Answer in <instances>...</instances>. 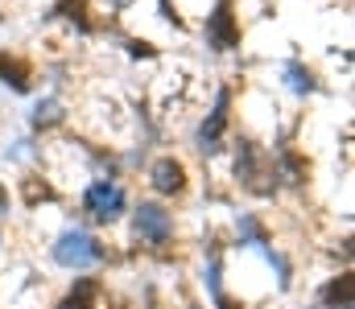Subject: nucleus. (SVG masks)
Instances as JSON below:
<instances>
[{
	"instance_id": "1",
	"label": "nucleus",
	"mask_w": 355,
	"mask_h": 309,
	"mask_svg": "<svg viewBox=\"0 0 355 309\" xmlns=\"http://www.w3.org/2000/svg\"><path fill=\"white\" fill-rule=\"evenodd\" d=\"M50 260L58 264V268H67V272H87V268H99L103 260H107V247L83 231V227H67L54 243H50Z\"/></svg>"
},
{
	"instance_id": "2",
	"label": "nucleus",
	"mask_w": 355,
	"mask_h": 309,
	"mask_svg": "<svg viewBox=\"0 0 355 309\" xmlns=\"http://www.w3.org/2000/svg\"><path fill=\"white\" fill-rule=\"evenodd\" d=\"M83 210H87L99 227H112L128 210V190L116 178H95L87 190H83Z\"/></svg>"
},
{
	"instance_id": "3",
	"label": "nucleus",
	"mask_w": 355,
	"mask_h": 309,
	"mask_svg": "<svg viewBox=\"0 0 355 309\" xmlns=\"http://www.w3.org/2000/svg\"><path fill=\"white\" fill-rule=\"evenodd\" d=\"M202 37H207V46H211L215 54L240 50V21H236V4H232V0H215V8L207 12Z\"/></svg>"
},
{
	"instance_id": "4",
	"label": "nucleus",
	"mask_w": 355,
	"mask_h": 309,
	"mask_svg": "<svg viewBox=\"0 0 355 309\" xmlns=\"http://www.w3.org/2000/svg\"><path fill=\"white\" fill-rule=\"evenodd\" d=\"M132 231H137L141 243L166 247V243L174 239V214H170L162 203H141L137 210H132Z\"/></svg>"
},
{
	"instance_id": "5",
	"label": "nucleus",
	"mask_w": 355,
	"mask_h": 309,
	"mask_svg": "<svg viewBox=\"0 0 355 309\" xmlns=\"http://www.w3.org/2000/svg\"><path fill=\"white\" fill-rule=\"evenodd\" d=\"M227 120H232V91L223 87L219 95H215V107H211V115L198 124V132H194V149L202 153V157H215L219 149H223V132H227Z\"/></svg>"
},
{
	"instance_id": "6",
	"label": "nucleus",
	"mask_w": 355,
	"mask_h": 309,
	"mask_svg": "<svg viewBox=\"0 0 355 309\" xmlns=\"http://www.w3.org/2000/svg\"><path fill=\"white\" fill-rule=\"evenodd\" d=\"M149 186L157 190V194H182L186 190V165L178 161V157H157L153 165H149Z\"/></svg>"
},
{
	"instance_id": "7",
	"label": "nucleus",
	"mask_w": 355,
	"mask_h": 309,
	"mask_svg": "<svg viewBox=\"0 0 355 309\" xmlns=\"http://www.w3.org/2000/svg\"><path fill=\"white\" fill-rule=\"evenodd\" d=\"M29 79H33L29 62H25V58H17V54H4V50H0V83H4V87H12L17 95H29Z\"/></svg>"
},
{
	"instance_id": "8",
	"label": "nucleus",
	"mask_w": 355,
	"mask_h": 309,
	"mask_svg": "<svg viewBox=\"0 0 355 309\" xmlns=\"http://www.w3.org/2000/svg\"><path fill=\"white\" fill-rule=\"evenodd\" d=\"M281 79H285V87L293 91V95H314L318 91V83H314V71L306 66V62H297V58H289L285 66H281Z\"/></svg>"
},
{
	"instance_id": "9",
	"label": "nucleus",
	"mask_w": 355,
	"mask_h": 309,
	"mask_svg": "<svg viewBox=\"0 0 355 309\" xmlns=\"http://www.w3.org/2000/svg\"><path fill=\"white\" fill-rule=\"evenodd\" d=\"M236 243L240 247H261L265 252L268 247V231H265V223L252 214V210H244L240 218H236Z\"/></svg>"
},
{
	"instance_id": "10",
	"label": "nucleus",
	"mask_w": 355,
	"mask_h": 309,
	"mask_svg": "<svg viewBox=\"0 0 355 309\" xmlns=\"http://www.w3.org/2000/svg\"><path fill=\"white\" fill-rule=\"evenodd\" d=\"M62 120H67V111H62L58 100H37L33 103V115H29L33 128H50V124H62Z\"/></svg>"
},
{
	"instance_id": "11",
	"label": "nucleus",
	"mask_w": 355,
	"mask_h": 309,
	"mask_svg": "<svg viewBox=\"0 0 355 309\" xmlns=\"http://www.w3.org/2000/svg\"><path fill=\"white\" fill-rule=\"evenodd\" d=\"M322 301H327L331 309H352V277L343 272L339 281H331L327 293H322Z\"/></svg>"
},
{
	"instance_id": "12",
	"label": "nucleus",
	"mask_w": 355,
	"mask_h": 309,
	"mask_svg": "<svg viewBox=\"0 0 355 309\" xmlns=\"http://www.w3.org/2000/svg\"><path fill=\"white\" fill-rule=\"evenodd\" d=\"M54 12H58V17H67V21H75V25H79V33H91L87 0H58V4H54Z\"/></svg>"
},
{
	"instance_id": "13",
	"label": "nucleus",
	"mask_w": 355,
	"mask_h": 309,
	"mask_svg": "<svg viewBox=\"0 0 355 309\" xmlns=\"http://www.w3.org/2000/svg\"><path fill=\"white\" fill-rule=\"evenodd\" d=\"M202 285H207L211 297H223V264H219V256H211L202 264Z\"/></svg>"
},
{
	"instance_id": "14",
	"label": "nucleus",
	"mask_w": 355,
	"mask_h": 309,
	"mask_svg": "<svg viewBox=\"0 0 355 309\" xmlns=\"http://www.w3.org/2000/svg\"><path fill=\"white\" fill-rule=\"evenodd\" d=\"M128 54H141V58H153L157 50H153L149 41H128Z\"/></svg>"
},
{
	"instance_id": "15",
	"label": "nucleus",
	"mask_w": 355,
	"mask_h": 309,
	"mask_svg": "<svg viewBox=\"0 0 355 309\" xmlns=\"http://www.w3.org/2000/svg\"><path fill=\"white\" fill-rule=\"evenodd\" d=\"M58 309H91V306L83 301V297H67V301H62Z\"/></svg>"
},
{
	"instance_id": "16",
	"label": "nucleus",
	"mask_w": 355,
	"mask_h": 309,
	"mask_svg": "<svg viewBox=\"0 0 355 309\" xmlns=\"http://www.w3.org/2000/svg\"><path fill=\"white\" fill-rule=\"evenodd\" d=\"M0 214H8V190L0 186Z\"/></svg>"
},
{
	"instance_id": "17",
	"label": "nucleus",
	"mask_w": 355,
	"mask_h": 309,
	"mask_svg": "<svg viewBox=\"0 0 355 309\" xmlns=\"http://www.w3.org/2000/svg\"><path fill=\"white\" fill-rule=\"evenodd\" d=\"M215 306H219V309H240L236 301H227V297H215Z\"/></svg>"
},
{
	"instance_id": "18",
	"label": "nucleus",
	"mask_w": 355,
	"mask_h": 309,
	"mask_svg": "<svg viewBox=\"0 0 355 309\" xmlns=\"http://www.w3.org/2000/svg\"><path fill=\"white\" fill-rule=\"evenodd\" d=\"M190 309H198V306H190Z\"/></svg>"
}]
</instances>
